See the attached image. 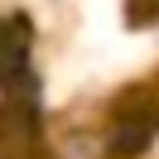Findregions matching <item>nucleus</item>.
Wrapping results in <instances>:
<instances>
[{
	"label": "nucleus",
	"instance_id": "obj_1",
	"mask_svg": "<svg viewBox=\"0 0 159 159\" xmlns=\"http://www.w3.org/2000/svg\"><path fill=\"white\" fill-rule=\"evenodd\" d=\"M154 135H159V101L154 97H130V101H120L116 120H111L106 154L111 159H130V154H140Z\"/></svg>",
	"mask_w": 159,
	"mask_h": 159
},
{
	"label": "nucleus",
	"instance_id": "obj_2",
	"mask_svg": "<svg viewBox=\"0 0 159 159\" xmlns=\"http://www.w3.org/2000/svg\"><path fill=\"white\" fill-rule=\"evenodd\" d=\"M125 20L135 24V29L140 24H154L159 20V0H125Z\"/></svg>",
	"mask_w": 159,
	"mask_h": 159
}]
</instances>
